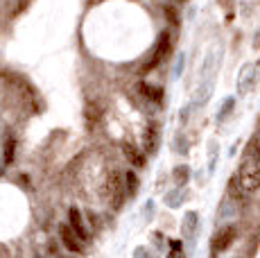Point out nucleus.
I'll use <instances>...</instances> for the list:
<instances>
[{
    "label": "nucleus",
    "instance_id": "obj_1",
    "mask_svg": "<svg viewBox=\"0 0 260 258\" xmlns=\"http://www.w3.org/2000/svg\"><path fill=\"white\" fill-rule=\"evenodd\" d=\"M238 177H240V183L244 186V190L256 192L260 188V163L253 161L251 156H247L242 161V166H240Z\"/></svg>",
    "mask_w": 260,
    "mask_h": 258
},
{
    "label": "nucleus",
    "instance_id": "obj_2",
    "mask_svg": "<svg viewBox=\"0 0 260 258\" xmlns=\"http://www.w3.org/2000/svg\"><path fill=\"white\" fill-rule=\"evenodd\" d=\"M236 227L233 224H224L219 227L217 231L213 233V240H211V254H222V251H226L229 247H231V242L236 240Z\"/></svg>",
    "mask_w": 260,
    "mask_h": 258
},
{
    "label": "nucleus",
    "instance_id": "obj_3",
    "mask_svg": "<svg viewBox=\"0 0 260 258\" xmlns=\"http://www.w3.org/2000/svg\"><path fill=\"white\" fill-rule=\"evenodd\" d=\"M107 200L111 202L113 208H120L124 202V179L118 170H113L107 179Z\"/></svg>",
    "mask_w": 260,
    "mask_h": 258
},
{
    "label": "nucleus",
    "instance_id": "obj_4",
    "mask_svg": "<svg viewBox=\"0 0 260 258\" xmlns=\"http://www.w3.org/2000/svg\"><path fill=\"white\" fill-rule=\"evenodd\" d=\"M59 238H61V245L66 247L68 251H73V254H82V251H84L82 238L77 236V231H75L71 224H61V227H59Z\"/></svg>",
    "mask_w": 260,
    "mask_h": 258
},
{
    "label": "nucleus",
    "instance_id": "obj_5",
    "mask_svg": "<svg viewBox=\"0 0 260 258\" xmlns=\"http://www.w3.org/2000/svg\"><path fill=\"white\" fill-rule=\"evenodd\" d=\"M170 32H163L161 37H158V43H156V50H154L152 59H149V63L145 66V71H149V68H156L158 63H163V59H168L170 54Z\"/></svg>",
    "mask_w": 260,
    "mask_h": 258
},
{
    "label": "nucleus",
    "instance_id": "obj_6",
    "mask_svg": "<svg viewBox=\"0 0 260 258\" xmlns=\"http://www.w3.org/2000/svg\"><path fill=\"white\" fill-rule=\"evenodd\" d=\"M226 192H229V197H231L233 202H238V204H244V202L249 200V195H251L249 190H244V186L240 183V177L238 175H233L231 179H229Z\"/></svg>",
    "mask_w": 260,
    "mask_h": 258
},
{
    "label": "nucleus",
    "instance_id": "obj_7",
    "mask_svg": "<svg viewBox=\"0 0 260 258\" xmlns=\"http://www.w3.org/2000/svg\"><path fill=\"white\" fill-rule=\"evenodd\" d=\"M68 224H71L73 229L77 231V236L82 238V240H86V238H88L86 222H84V217H82V213H79V208H71V211H68Z\"/></svg>",
    "mask_w": 260,
    "mask_h": 258
},
{
    "label": "nucleus",
    "instance_id": "obj_8",
    "mask_svg": "<svg viewBox=\"0 0 260 258\" xmlns=\"http://www.w3.org/2000/svg\"><path fill=\"white\" fill-rule=\"evenodd\" d=\"M143 147L147 154H154L158 147V129L156 125H149L147 129H145V136H143Z\"/></svg>",
    "mask_w": 260,
    "mask_h": 258
},
{
    "label": "nucleus",
    "instance_id": "obj_9",
    "mask_svg": "<svg viewBox=\"0 0 260 258\" xmlns=\"http://www.w3.org/2000/svg\"><path fill=\"white\" fill-rule=\"evenodd\" d=\"M138 91H141L143 98H147V100H152V102H161L163 100V91H161V88L152 86V84H147V82L138 84Z\"/></svg>",
    "mask_w": 260,
    "mask_h": 258
},
{
    "label": "nucleus",
    "instance_id": "obj_10",
    "mask_svg": "<svg viewBox=\"0 0 260 258\" xmlns=\"http://www.w3.org/2000/svg\"><path fill=\"white\" fill-rule=\"evenodd\" d=\"M197 224H199V215L194 211H188L186 217H183V236L192 238L197 233Z\"/></svg>",
    "mask_w": 260,
    "mask_h": 258
},
{
    "label": "nucleus",
    "instance_id": "obj_11",
    "mask_svg": "<svg viewBox=\"0 0 260 258\" xmlns=\"http://www.w3.org/2000/svg\"><path fill=\"white\" fill-rule=\"evenodd\" d=\"M122 150H124V156H127L129 161L134 163V166H138V168L145 166V156H143L141 152H138L134 145H129V143H124V145H122Z\"/></svg>",
    "mask_w": 260,
    "mask_h": 258
},
{
    "label": "nucleus",
    "instance_id": "obj_12",
    "mask_svg": "<svg viewBox=\"0 0 260 258\" xmlns=\"http://www.w3.org/2000/svg\"><path fill=\"white\" fill-rule=\"evenodd\" d=\"M253 71L256 68L251 66V63H247V66L242 68V73H240V84H238V88H240V93H249V77H253Z\"/></svg>",
    "mask_w": 260,
    "mask_h": 258
},
{
    "label": "nucleus",
    "instance_id": "obj_13",
    "mask_svg": "<svg viewBox=\"0 0 260 258\" xmlns=\"http://www.w3.org/2000/svg\"><path fill=\"white\" fill-rule=\"evenodd\" d=\"M247 156H251L253 161L260 163V129H258V134H253L251 141H249V145H247Z\"/></svg>",
    "mask_w": 260,
    "mask_h": 258
},
{
    "label": "nucleus",
    "instance_id": "obj_14",
    "mask_svg": "<svg viewBox=\"0 0 260 258\" xmlns=\"http://www.w3.org/2000/svg\"><path fill=\"white\" fill-rule=\"evenodd\" d=\"M188 177H190V168L188 166H179L177 170H174V181H177L179 188H183L188 183Z\"/></svg>",
    "mask_w": 260,
    "mask_h": 258
},
{
    "label": "nucleus",
    "instance_id": "obj_15",
    "mask_svg": "<svg viewBox=\"0 0 260 258\" xmlns=\"http://www.w3.org/2000/svg\"><path fill=\"white\" fill-rule=\"evenodd\" d=\"M236 109V98H229L226 102L222 104V109H219V113H217V122H224L229 118V113Z\"/></svg>",
    "mask_w": 260,
    "mask_h": 258
},
{
    "label": "nucleus",
    "instance_id": "obj_16",
    "mask_svg": "<svg viewBox=\"0 0 260 258\" xmlns=\"http://www.w3.org/2000/svg\"><path fill=\"white\" fill-rule=\"evenodd\" d=\"M124 181H127V195H136V190H138V177L134 175V172H127L124 175Z\"/></svg>",
    "mask_w": 260,
    "mask_h": 258
},
{
    "label": "nucleus",
    "instance_id": "obj_17",
    "mask_svg": "<svg viewBox=\"0 0 260 258\" xmlns=\"http://www.w3.org/2000/svg\"><path fill=\"white\" fill-rule=\"evenodd\" d=\"M14 150H16V141H14V138H9V141L5 143V161H7V163L14 161Z\"/></svg>",
    "mask_w": 260,
    "mask_h": 258
},
{
    "label": "nucleus",
    "instance_id": "obj_18",
    "mask_svg": "<svg viewBox=\"0 0 260 258\" xmlns=\"http://www.w3.org/2000/svg\"><path fill=\"white\" fill-rule=\"evenodd\" d=\"M181 71H183V54H179V63L174 68V75H181Z\"/></svg>",
    "mask_w": 260,
    "mask_h": 258
},
{
    "label": "nucleus",
    "instance_id": "obj_19",
    "mask_svg": "<svg viewBox=\"0 0 260 258\" xmlns=\"http://www.w3.org/2000/svg\"><path fill=\"white\" fill-rule=\"evenodd\" d=\"M170 245H172V251H181V242L179 240H170Z\"/></svg>",
    "mask_w": 260,
    "mask_h": 258
},
{
    "label": "nucleus",
    "instance_id": "obj_20",
    "mask_svg": "<svg viewBox=\"0 0 260 258\" xmlns=\"http://www.w3.org/2000/svg\"><path fill=\"white\" fill-rule=\"evenodd\" d=\"M174 3H179V5H181V3H188V0H174Z\"/></svg>",
    "mask_w": 260,
    "mask_h": 258
}]
</instances>
